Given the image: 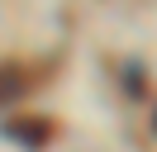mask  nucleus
<instances>
[{"label": "nucleus", "mask_w": 157, "mask_h": 152, "mask_svg": "<svg viewBox=\"0 0 157 152\" xmlns=\"http://www.w3.org/2000/svg\"><path fill=\"white\" fill-rule=\"evenodd\" d=\"M48 133H52V128H48L43 119H5V138L24 142V147H43Z\"/></svg>", "instance_id": "nucleus-1"}, {"label": "nucleus", "mask_w": 157, "mask_h": 152, "mask_svg": "<svg viewBox=\"0 0 157 152\" xmlns=\"http://www.w3.org/2000/svg\"><path fill=\"white\" fill-rule=\"evenodd\" d=\"M19 90H24V76L14 71V66H0V104H10Z\"/></svg>", "instance_id": "nucleus-2"}, {"label": "nucleus", "mask_w": 157, "mask_h": 152, "mask_svg": "<svg viewBox=\"0 0 157 152\" xmlns=\"http://www.w3.org/2000/svg\"><path fill=\"white\" fill-rule=\"evenodd\" d=\"M152 124H157V119H152Z\"/></svg>", "instance_id": "nucleus-3"}]
</instances>
